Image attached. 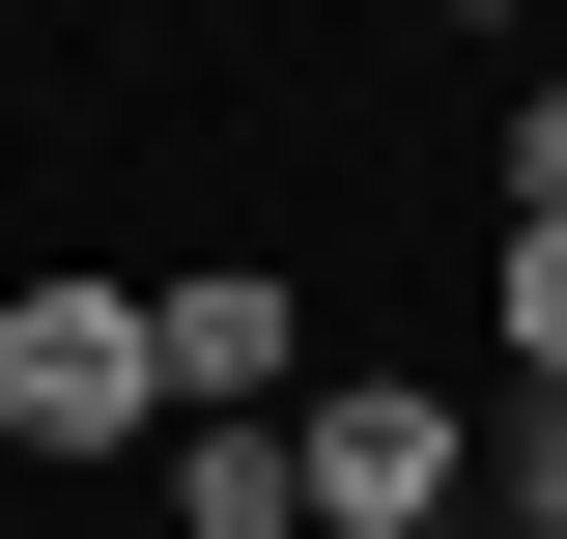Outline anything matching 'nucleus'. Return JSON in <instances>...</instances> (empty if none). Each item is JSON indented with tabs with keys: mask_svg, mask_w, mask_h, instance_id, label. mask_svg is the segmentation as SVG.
<instances>
[{
	"mask_svg": "<svg viewBox=\"0 0 567 539\" xmlns=\"http://www.w3.org/2000/svg\"><path fill=\"white\" fill-rule=\"evenodd\" d=\"M142 426H171L142 284L114 256H29V284H0V455H29V482H142Z\"/></svg>",
	"mask_w": 567,
	"mask_h": 539,
	"instance_id": "f257e3e1",
	"label": "nucleus"
},
{
	"mask_svg": "<svg viewBox=\"0 0 567 539\" xmlns=\"http://www.w3.org/2000/svg\"><path fill=\"white\" fill-rule=\"evenodd\" d=\"M284 482H312V539H454L483 511V398L454 369H341V398H284Z\"/></svg>",
	"mask_w": 567,
	"mask_h": 539,
	"instance_id": "f03ea898",
	"label": "nucleus"
},
{
	"mask_svg": "<svg viewBox=\"0 0 567 539\" xmlns=\"http://www.w3.org/2000/svg\"><path fill=\"white\" fill-rule=\"evenodd\" d=\"M142 340H171V426H284V398H312V284H284V227H199V256L142 284Z\"/></svg>",
	"mask_w": 567,
	"mask_h": 539,
	"instance_id": "7ed1b4c3",
	"label": "nucleus"
},
{
	"mask_svg": "<svg viewBox=\"0 0 567 539\" xmlns=\"http://www.w3.org/2000/svg\"><path fill=\"white\" fill-rule=\"evenodd\" d=\"M142 482H171V539H312L284 426H142Z\"/></svg>",
	"mask_w": 567,
	"mask_h": 539,
	"instance_id": "20e7f679",
	"label": "nucleus"
},
{
	"mask_svg": "<svg viewBox=\"0 0 567 539\" xmlns=\"http://www.w3.org/2000/svg\"><path fill=\"white\" fill-rule=\"evenodd\" d=\"M483 340H511V398H567V227H483Z\"/></svg>",
	"mask_w": 567,
	"mask_h": 539,
	"instance_id": "39448f33",
	"label": "nucleus"
},
{
	"mask_svg": "<svg viewBox=\"0 0 567 539\" xmlns=\"http://www.w3.org/2000/svg\"><path fill=\"white\" fill-rule=\"evenodd\" d=\"M511 227H567V85H511Z\"/></svg>",
	"mask_w": 567,
	"mask_h": 539,
	"instance_id": "423d86ee",
	"label": "nucleus"
},
{
	"mask_svg": "<svg viewBox=\"0 0 567 539\" xmlns=\"http://www.w3.org/2000/svg\"><path fill=\"white\" fill-rule=\"evenodd\" d=\"M398 29H539V0H398Z\"/></svg>",
	"mask_w": 567,
	"mask_h": 539,
	"instance_id": "0eeeda50",
	"label": "nucleus"
}]
</instances>
